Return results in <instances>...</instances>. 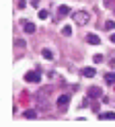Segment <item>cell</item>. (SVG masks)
<instances>
[{"mask_svg": "<svg viewBox=\"0 0 115 127\" xmlns=\"http://www.w3.org/2000/svg\"><path fill=\"white\" fill-rule=\"evenodd\" d=\"M41 55H43L45 60H54V51L47 49V47H43V49H41Z\"/></svg>", "mask_w": 115, "mask_h": 127, "instance_id": "obj_9", "label": "cell"}, {"mask_svg": "<svg viewBox=\"0 0 115 127\" xmlns=\"http://www.w3.org/2000/svg\"><path fill=\"white\" fill-rule=\"evenodd\" d=\"M72 21L76 25H86L90 21V12L88 10H76V12H72Z\"/></svg>", "mask_w": 115, "mask_h": 127, "instance_id": "obj_1", "label": "cell"}, {"mask_svg": "<svg viewBox=\"0 0 115 127\" xmlns=\"http://www.w3.org/2000/svg\"><path fill=\"white\" fill-rule=\"evenodd\" d=\"M41 80V76L37 72H27L25 74V82H39Z\"/></svg>", "mask_w": 115, "mask_h": 127, "instance_id": "obj_4", "label": "cell"}, {"mask_svg": "<svg viewBox=\"0 0 115 127\" xmlns=\"http://www.w3.org/2000/svg\"><path fill=\"white\" fill-rule=\"evenodd\" d=\"M86 41H88L90 45H99V43H101V39H99L95 33H88V35H86Z\"/></svg>", "mask_w": 115, "mask_h": 127, "instance_id": "obj_6", "label": "cell"}, {"mask_svg": "<svg viewBox=\"0 0 115 127\" xmlns=\"http://www.w3.org/2000/svg\"><path fill=\"white\" fill-rule=\"evenodd\" d=\"M101 27H103L105 31H113V27H115V23H113V21H107L105 25H101Z\"/></svg>", "mask_w": 115, "mask_h": 127, "instance_id": "obj_14", "label": "cell"}, {"mask_svg": "<svg viewBox=\"0 0 115 127\" xmlns=\"http://www.w3.org/2000/svg\"><path fill=\"white\" fill-rule=\"evenodd\" d=\"M93 62H95V64H101V62H103V55H101V53L93 55Z\"/></svg>", "mask_w": 115, "mask_h": 127, "instance_id": "obj_15", "label": "cell"}, {"mask_svg": "<svg viewBox=\"0 0 115 127\" xmlns=\"http://www.w3.org/2000/svg\"><path fill=\"white\" fill-rule=\"evenodd\" d=\"M105 82H107V84H115V72L107 74V76H105Z\"/></svg>", "mask_w": 115, "mask_h": 127, "instance_id": "obj_13", "label": "cell"}, {"mask_svg": "<svg viewBox=\"0 0 115 127\" xmlns=\"http://www.w3.org/2000/svg\"><path fill=\"white\" fill-rule=\"evenodd\" d=\"M99 117H101V119H107V121H115V113H113V111H107V113H101Z\"/></svg>", "mask_w": 115, "mask_h": 127, "instance_id": "obj_8", "label": "cell"}, {"mask_svg": "<svg viewBox=\"0 0 115 127\" xmlns=\"http://www.w3.org/2000/svg\"><path fill=\"white\" fill-rule=\"evenodd\" d=\"M62 35H64V37H70V35H72V27H70V25L62 27Z\"/></svg>", "mask_w": 115, "mask_h": 127, "instance_id": "obj_12", "label": "cell"}, {"mask_svg": "<svg viewBox=\"0 0 115 127\" xmlns=\"http://www.w3.org/2000/svg\"><path fill=\"white\" fill-rule=\"evenodd\" d=\"M86 96H88V98H101V96H103V90L97 88V86H93V88L86 90Z\"/></svg>", "mask_w": 115, "mask_h": 127, "instance_id": "obj_2", "label": "cell"}, {"mask_svg": "<svg viewBox=\"0 0 115 127\" xmlns=\"http://www.w3.org/2000/svg\"><path fill=\"white\" fill-rule=\"evenodd\" d=\"M68 102H70V94H62V96L56 100V105L60 107V109H66V105H68Z\"/></svg>", "mask_w": 115, "mask_h": 127, "instance_id": "obj_3", "label": "cell"}, {"mask_svg": "<svg viewBox=\"0 0 115 127\" xmlns=\"http://www.w3.org/2000/svg\"><path fill=\"white\" fill-rule=\"evenodd\" d=\"M68 12H70V8H68V6H66V4H62L60 8H58V17H66V14H68Z\"/></svg>", "mask_w": 115, "mask_h": 127, "instance_id": "obj_10", "label": "cell"}, {"mask_svg": "<svg viewBox=\"0 0 115 127\" xmlns=\"http://www.w3.org/2000/svg\"><path fill=\"white\" fill-rule=\"evenodd\" d=\"M84 78H93V76H97V72H95V68H82V72H80Z\"/></svg>", "mask_w": 115, "mask_h": 127, "instance_id": "obj_7", "label": "cell"}, {"mask_svg": "<svg viewBox=\"0 0 115 127\" xmlns=\"http://www.w3.org/2000/svg\"><path fill=\"white\" fill-rule=\"evenodd\" d=\"M25 6H27V2H25V0H19V4H16V8H21V10H23Z\"/></svg>", "mask_w": 115, "mask_h": 127, "instance_id": "obj_17", "label": "cell"}, {"mask_svg": "<svg viewBox=\"0 0 115 127\" xmlns=\"http://www.w3.org/2000/svg\"><path fill=\"white\" fill-rule=\"evenodd\" d=\"M31 4H33V6H37V4H39V0H31Z\"/></svg>", "mask_w": 115, "mask_h": 127, "instance_id": "obj_19", "label": "cell"}, {"mask_svg": "<svg viewBox=\"0 0 115 127\" xmlns=\"http://www.w3.org/2000/svg\"><path fill=\"white\" fill-rule=\"evenodd\" d=\"M109 41H111V43H115V33H113V35L109 37Z\"/></svg>", "mask_w": 115, "mask_h": 127, "instance_id": "obj_18", "label": "cell"}, {"mask_svg": "<svg viewBox=\"0 0 115 127\" xmlns=\"http://www.w3.org/2000/svg\"><path fill=\"white\" fill-rule=\"evenodd\" d=\"M39 19H43V21L49 19V12H47V10H39Z\"/></svg>", "mask_w": 115, "mask_h": 127, "instance_id": "obj_16", "label": "cell"}, {"mask_svg": "<svg viewBox=\"0 0 115 127\" xmlns=\"http://www.w3.org/2000/svg\"><path fill=\"white\" fill-rule=\"evenodd\" d=\"M23 115L27 117V119H35V117H37V111H35V109H27Z\"/></svg>", "mask_w": 115, "mask_h": 127, "instance_id": "obj_11", "label": "cell"}, {"mask_svg": "<svg viewBox=\"0 0 115 127\" xmlns=\"http://www.w3.org/2000/svg\"><path fill=\"white\" fill-rule=\"evenodd\" d=\"M23 29H25V33H29V35L35 33V25H33V23H29V21L23 23Z\"/></svg>", "mask_w": 115, "mask_h": 127, "instance_id": "obj_5", "label": "cell"}]
</instances>
